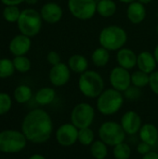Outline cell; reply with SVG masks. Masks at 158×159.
<instances>
[{"instance_id":"6da1fadb","label":"cell","mask_w":158,"mask_h":159,"mask_svg":"<svg viewBox=\"0 0 158 159\" xmlns=\"http://www.w3.org/2000/svg\"><path fill=\"white\" fill-rule=\"evenodd\" d=\"M53 131V123L50 116L43 109H34L23 118L21 132L27 141L33 143L47 142Z\"/></svg>"},{"instance_id":"7a4b0ae2","label":"cell","mask_w":158,"mask_h":159,"mask_svg":"<svg viewBox=\"0 0 158 159\" xmlns=\"http://www.w3.org/2000/svg\"><path fill=\"white\" fill-rule=\"evenodd\" d=\"M127 41L126 30L118 25H108L102 28L99 34L100 45L109 51H118L124 48Z\"/></svg>"},{"instance_id":"3957f363","label":"cell","mask_w":158,"mask_h":159,"mask_svg":"<svg viewBox=\"0 0 158 159\" xmlns=\"http://www.w3.org/2000/svg\"><path fill=\"white\" fill-rule=\"evenodd\" d=\"M78 89L87 98H98L104 90V80L97 71L87 70L79 76Z\"/></svg>"},{"instance_id":"277c9868","label":"cell","mask_w":158,"mask_h":159,"mask_svg":"<svg viewBox=\"0 0 158 159\" xmlns=\"http://www.w3.org/2000/svg\"><path fill=\"white\" fill-rule=\"evenodd\" d=\"M124 104L122 92L111 88L104 89L97 98V109L103 116H113L116 114Z\"/></svg>"},{"instance_id":"5b68a950","label":"cell","mask_w":158,"mask_h":159,"mask_svg":"<svg viewBox=\"0 0 158 159\" xmlns=\"http://www.w3.org/2000/svg\"><path fill=\"white\" fill-rule=\"evenodd\" d=\"M42 21L43 19L40 12L34 8H26L20 12L17 25L20 34L33 37L38 34L41 31Z\"/></svg>"},{"instance_id":"8992f818","label":"cell","mask_w":158,"mask_h":159,"mask_svg":"<svg viewBox=\"0 0 158 159\" xmlns=\"http://www.w3.org/2000/svg\"><path fill=\"white\" fill-rule=\"evenodd\" d=\"M26 143V137L19 130L7 129L0 132V152L2 153H19L25 148Z\"/></svg>"},{"instance_id":"52a82bcc","label":"cell","mask_w":158,"mask_h":159,"mask_svg":"<svg viewBox=\"0 0 158 159\" xmlns=\"http://www.w3.org/2000/svg\"><path fill=\"white\" fill-rule=\"evenodd\" d=\"M126 132L120 123L115 121L103 122L99 129V137L108 146H115L125 142Z\"/></svg>"},{"instance_id":"ba28073f","label":"cell","mask_w":158,"mask_h":159,"mask_svg":"<svg viewBox=\"0 0 158 159\" xmlns=\"http://www.w3.org/2000/svg\"><path fill=\"white\" fill-rule=\"evenodd\" d=\"M95 118V109L88 102L76 104L71 113V123L78 129L89 128Z\"/></svg>"},{"instance_id":"9c48e42d","label":"cell","mask_w":158,"mask_h":159,"mask_svg":"<svg viewBox=\"0 0 158 159\" xmlns=\"http://www.w3.org/2000/svg\"><path fill=\"white\" fill-rule=\"evenodd\" d=\"M67 6L72 16L80 20H90L97 13L96 0H68Z\"/></svg>"},{"instance_id":"30bf717a","label":"cell","mask_w":158,"mask_h":159,"mask_svg":"<svg viewBox=\"0 0 158 159\" xmlns=\"http://www.w3.org/2000/svg\"><path fill=\"white\" fill-rule=\"evenodd\" d=\"M109 81L113 89L124 92L131 86V74L129 70L116 66L111 70Z\"/></svg>"},{"instance_id":"8fae6325","label":"cell","mask_w":158,"mask_h":159,"mask_svg":"<svg viewBox=\"0 0 158 159\" xmlns=\"http://www.w3.org/2000/svg\"><path fill=\"white\" fill-rule=\"evenodd\" d=\"M78 129L72 123L61 125L56 131V140L61 146L70 147L78 142Z\"/></svg>"},{"instance_id":"7c38bea8","label":"cell","mask_w":158,"mask_h":159,"mask_svg":"<svg viewBox=\"0 0 158 159\" xmlns=\"http://www.w3.org/2000/svg\"><path fill=\"white\" fill-rule=\"evenodd\" d=\"M48 78L50 83L55 87H62L66 85L71 78V70L68 64L60 62L52 66L49 70Z\"/></svg>"},{"instance_id":"4fadbf2b","label":"cell","mask_w":158,"mask_h":159,"mask_svg":"<svg viewBox=\"0 0 158 159\" xmlns=\"http://www.w3.org/2000/svg\"><path fill=\"white\" fill-rule=\"evenodd\" d=\"M120 124L128 135H134L138 133L142 126V118L140 115L135 111L126 112L121 117Z\"/></svg>"},{"instance_id":"5bb4252c","label":"cell","mask_w":158,"mask_h":159,"mask_svg":"<svg viewBox=\"0 0 158 159\" xmlns=\"http://www.w3.org/2000/svg\"><path fill=\"white\" fill-rule=\"evenodd\" d=\"M40 15L44 21L49 24H55L61 20L63 16V10L59 4L48 2L43 5V7H41Z\"/></svg>"},{"instance_id":"9a60e30c","label":"cell","mask_w":158,"mask_h":159,"mask_svg":"<svg viewBox=\"0 0 158 159\" xmlns=\"http://www.w3.org/2000/svg\"><path fill=\"white\" fill-rule=\"evenodd\" d=\"M32 46L31 38L22 34L14 36L8 45V49L14 56H23L28 53Z\"/></svg>"},{"instance_id":"2e32d148","label":"cell","mask_w":158,"mask_h":159,"mask_svg":"<svg viewBox=\"0 0 158 159\" xmlns=\"http://www.w3.org/2000/svg\"><path fill=\"white\" fill-rule=\"evenodd\" d=\"M137 58L138 55L132 49L128 48H122L116 53V61L118 66L129 71L137 66Z\"/></svg>"},{"instance_id":"e0dca14e","label":"cell","mask_w":158,"mask_h":159,"mask_svg":"<svg viewBox=\"0 0 158 159\" xmlns=\"http://www.w3.org/2000/svg\"><path fill=\"white\" fill-rule=\"evenodd\" d=\"M127 17L129 20L133 24L142 23L146 18L145 5L140 3L137 0L129 4L127 8Z\"/></svg>"},{"instance_id":"ac0fdd59","label":"cell","mask_w":158,"mask_h":159,"mask_svg":"<svg viewBox=\"0 0 158 159\" xmlns=\"http://www.w3.org/2000/svg\"><path fill=\"white\" fill-rule=\"evenodd\" d=\"M137 66L139 70L149 75L155 72L157 66V62L156 61L154 53H151L147 50L140 52L137 58Z\"/></svg>"},{"instance_id":"d6986e66","label":"cell","mask_w":158,"mask_h":159,"mask_svg":"<svg viewBox=\"0 0 158 159\" xmlns=\"http://www.w3.org/2000/svg\"><path fill=\"white\" fill-rule=\"evenodd\" d=\"M139 136L142 142L154 146L158 142V129L152 123H145L142 126Z\"/></svg>"},{"instance_id":"ffe728a7","label":"cell","mask_w":158,"mask_h":159,"mask_svg":"<svg viewBox=\"0 0 158 159\" xmlns=\"http://www.w3.org/2000/svg\"><path fill=\"white\" fill-rule=\"evenodd\" d=\"M68 66L72 72L81 75L88 70V61L81 54H74L68 60Z\"/></svg>"},{"instance_id":"44dd1931","label":"cell","mask_w":158,"mask_h":159,"mask_svg":"<svg viewBox=\"0 0 158 159\" xmlns=\"http://www.w3.org/2000/svg\"><path fill=\"white\" fill-rule=\"evenodd\" d=\"M110 58H111L110 51L102 46L95 48L91 54L92 63L99 68H102L105 65H107L110 61Z\"/></svg>"},{"instance_id":"7402d4cb","label":"cell","mask_w":158,"mask_h":159,"mask_svg":"<svg viewBox=\"0 0 158 159\" xmlns=\"http://www.w3.org/2000/svg\"><path fill=\"white\" fill-rule=\"evenodd\" d=\"M117 9L116 3L114 0H99L97 2V13L103 18L113 17Z\"/></svg>"},{"instance_id":"603a6c76","label":"cell","mask_w":158,"mask_h":159,"mask_svg":"<svg viewBox=\"0 0 158 159\" xmlns=\"http://www.w3.org/2000/svg\"><path fill=\"white\" fill-rule=\"evenodd\" d=\"M56 97V91L54 89L49 88V87H45V88H41L34 96L35 102L39 104V105H48L50 104Z\"/></svg>"},{"instance_id":"cb8c5ba5","label":"cell","mask_w":158,"mask_h":159,"mask_svg":"<svg viewBox=\"0 0 158 159\" xmlns=\"http://www.w3.org/2000/svg\"><path fill=\"white\" fill-rule=\"evenodd\" d=\"M33 96V91L31 88L27 85H20L14 90V99L18 103L28 102Z\"/></svg>"},{"instance_id":"d4e9b609","label":"cell","mask_w":158,"mask_h":159,"mask_svg":"<svg viewBox=\"0 0 158 159\" xmlns=\"http://www.w3.org/2000/svg\"><path fill=\"white\" fill-rule=\"evenodd\" d=\"M108 145L102 140L94 141L90 145V154L95 159H106L108 156Z\"/></svg>"},{"instance_id":"484cf974","label":"cell","mask_w":158,"mask_h":159,"mask_svg":"<svg viewBox=\"0 0 158 159\" xmlns=\"http://www.w3.org/2000/svg\"><path fill=\"white\" fill-rule=\"evenodd\" d=\"M149 81L150 75L141 70L135 71L131 74V85L139 89H142L146 86H149Z\"/></svg>"},{"instance_id":"4316f807","label":"cell","mask_w":158,"mask_h":159,"mask_svg":"<svg viewBox=\"0 0 158 159\" xmlns=\"http://www.w3.org/2000/svg\"><path fill=\"white\" fill-rule=\"evenodd\" d=\"M95 134L90 128H85L78 130V143L84 146H90L94 142Z\"/></svg>"},{"instance_id":"83f0119b","label":"cell","mask_w":158,"mask_h":159,"mask_svg":"<svg viewBox=\"0 0 158 159\" xmlns=\"http://www.w3.org/2000/svg\"><path fill=\"white\" fill-rule=\"evenodd\" d=\"M113 155L115 159H129L131 156V148L126 143H121L113 149Z\"/></svg>"},{"instance_id":"f1b7e54d","label":"cell","mask_w":158,"mask_h":159,"mask_svg":"<svg viewBox=\"0 0 158 159\" xmlns=\"http://www.w3.org/2000/svg\"><path fill=\"white\" fill-rule=\"evenodd\" d=\"M15 67L13 61L7 58L0 59V78H7L13 75Z\"/></svg>"},{"instance_id":"f546056e","label":"cell","mask_w":158,"mask_h":159,"mask_svg":"<svg viewBox=\"0 0 158 159\" xmlns=\"http://www.w3.org/2000/svg\"><path fill=\"white\" fill-rule=\"evenodd\" d=\"M15 70L19 73H27L31 69V61L30 60L25 56H15V58L12 60Z\"/></svg>"},{"instance_id":"4dcf8cb0","label":"cell","mask_w":158,"mask_h":159,"mask_svg":"<svg viewBox=\"0 0 158 159\" xmlns=\"http://www.w3.org/2000/svg\"><path fill=\"white\" fill-rule=\"evenodd\" d=\"M20 10L17 6H6V7L3 10V18L7 22H17L20 15Z\"/></svg>"},{"instance_id":"1f68e13d","label":"cell","mask_w":158,"mask_h":159,"mask_svg":"<svg viewBox=\"0 0 158 159\" xmlns=\"http://www.w3.org/2000/svg\"><path fill=\"white\" fill-rule=\"evenodd\" d=\"M12 106L11 97L5 92H0V116L7 114Z\"/></svg>"},{"instance_id":"d6a6232c","label":"cell","mask_w":158,"mask_h":159,"mask_svg":"<svg viewBox=\"0 0 158 159\" xmlns=\"http://www.w3.org/2000/svg\"><path fill=\"white\" fill-rule=\"evenodd\" d=\"M125 97L129 100V101H136L141 97V89L135 87V86H130L126 91H124Z\"/></svg>"},{"instance_id":"836d02e7","label":"cell","mask_w":158,"mask_h":159,"mask_svg":"<svg viewBox=\"0 0 158 159\" xmlns=\"http://www.w3.org/2000/svg\"><path fill=\"white\" fill-rule=\"evenodd\" d=\"M149 87L156 95H158V71H155L150 74Z\"/></svg>"},{"instance_id":"e575fe53","label":"cell","mask_w":158,"mask_h":159,"mask_svg":"<svg viewBox=\"0 0 158 159\" xmlns=\"http://www.w3.org/2000/svg\"><path fill=\"white\" fill-rule=\"evenodd\" d=\"M47 62L50 65H52V66H54V65L61 62V55L57 51H55V50H51V51H49L47 53Z\"/></svg>"},{"instance_id":"d590c367","label":"cell","mask_w":158,"mask_h":159,"mask_svg":"<svg viewBox=\"0 0 158 159\" xmlns=\"http://www.w3.org/2000/svg\"><path fill=\"white\" fill-rule=\"evenodd\" d=\"M151 145H149L148 143H143V142H141L140 143H138L137 145V152L142 155V156H144L146 155L147 153H149L151 151Z\"/></svg>"},{"instance_id":"8d00e7d4","label":"cell","mask_w":158,"mask_h":159,"mask_svg":"<svg viewBox=\"0 0 158 159\" xmlns=\"http://www.w3.org/2000/svg\"><path fill=\"white\" fill-rule=\"evenodd\" d=\"M24 1L25 0H1L5 6H18Z\"/></svg>"},{"instance_id":"74e56055","label":"cell","mask_w":158,"mask_h":159,"mask_svg":"<svg viewBox=\"0 0 158 159\" xmlns=\"http://www.w3.org/2000/svg\"><path fill=\"white\" fill-rule=\"evenodd\" d=\"M142 159H158V153L155 151H150L146 155L142 156Z\"/></svg>"},{"instance_id":"f35d334b","label":"cell","mask_w":158,"mask_h":159,"mask_svg":"<svg viewBox=\"0 0 158 159\" xmlns=\"http://www.w3.org/2000/svg\"><path fill=\"white\" fill-rule=\"evenodd\" d=\"M29 159H47L44 156H42V155H39V154H34V155H33V156H31Z\"/></svg>"},{"instance_id":"ab89813d","label":"cell","mask_w":158,"mask_h":159,"mask_svg":"<svg viewBox=\"0 0 158 159\" xmlns=\"http://www.w3.org/2000/svg\"><path fill=\"white\" fill-rule=\"evenodd\" d=\"M154 56H155V58H156V62H157V65H158V45H156V47L155 48V50H154Z\"/></svg>"},{"instance_id":"60d3db41","label":"cell","mask_w":158,"mask_h":159,"mask_svg":"<svg viewBox=\"0 0 158 159\" xmlns=\"http://www.w3.org/2000/svg\"><path fill=\"white\" fill-rule=\"evenodd\" d=\"M38 0H25L24 2L27 4V5H30V6H33V5H35L37 3Z\"/></svg>"},{"instance_id":"b9f144b4","label":"cell","mask_w":158,"mask_h":159,"mask_svg":"<svg viewBox=\"0 0 158 159\" xmlns=\"http://www.w3.org/2000/svg\"><path fill=\"white\" fill-rule=\"evenodd\" d=\"M137 1H139L140 3H142V4H143V5H147V4L151 3L153 0H137Z\"/></svg>"},{"instance_id":"7bdbcfd3","label":"cell","mask_w":158,"mask_h":159,"mask_svg":"<svg viewBox=\"0 0 158 159\" xmlns=\"http://www.w3.org/2000/svg\"><path fill=\"white\" fill-rule=\"evenodd\" d=\"M121 3H124V4H130V3H132V2H134V1H136V0H119Z\"/></svg>"},{"instance_id":"ee69618b","label":"cell","mask_w":158,"mask_h":159,"mask_svg":"<svg viewBox=\"0 0 158 159\" xmlns=\"http://www.w3.org/2000/svg\"><path fill=\"white\" fill-rule=\"evenodd\" d=\"M156 34H157V35H158V23H157V25H156Z\"/></svg>"},{"instance_id":"f6af8a7d","label":"cell","mask_w":158,"mask_h":159,"mask_svg":"<svg viewBox=\"0 0 158 159\" xmlns=\"http://www.w3.org/2000/svg\"><path fill=\"white\" fill-rule=\"evenodd\" d=\"M157 144H158V142H157Z\"/></svg>"},{"instance_id":"bcb514c9","label":"cell","mask_w":158,"mask_h":159,"mask_svg":"<svg viewBox=\"0 0 158 159\" xmlns=\"http://www.w3.org/2000/svg\"><path fill=\"white\" fill-rule=\"evenodd\" d=\"M157 15H158V12H157Z\"/></svg>"}]
</instances>
